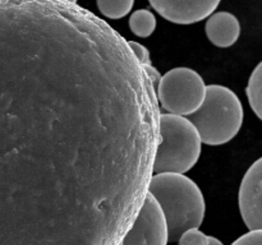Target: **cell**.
Instances as JSON below:
<instances>
[{
  "mask_svg": "<svg viewBox=\"0 0 262 245\" xmlns=\"http://www.w3.org/2000/svg\"><path fill=\"white\" fill-rule=\"evenodd\" d=\"M206 36L212 45L217 47H230L241 36V23L229 12H216L207 17L205 26Z\"/></svg>",
  "mask_w": 262,
  "mask_h": 245,
  "instance_id": "cell-8",
  "label": "cell"
},
{
  "mask_svg": "<svg viewBox=\"0 0 262 245\" xmlns=\"http://www.w3.org/2000/svg\"><path fill=\"white\" fill-rule=\"evenodd\" d=\"M209 245H224L219 239L214 236H209Z\"/></svg>",
  "mask_w": 262,
  "mask_h": 245,
  "instance_id": "cell-16",
  "label": "cell"
},
{
  "mask_svg": "<svg viewBox=\"0 0 262 245\" xmlns=\"http://www.w3.org/2000/svg\"><path fill=\"white\" fill-rule=\"evenodd\" d=\"M242 102L230 88L220 84L206 86L201 106L188 116L196 127L202 143L222 145L239 133L243 124Z\"/></svg>",
  "mask_w": 262,
  "mask_h": 245,
  "instance_id": "cell-2",
  "label": "cell"
},
{
  "mask_svg": "<svg viewBox=\"0 0 262 245\" xmlns=\"http://www.w3.org/2000/svg\"><path fill=\"white\" fill-rule=\"evenodd\" d=\"M206 84L196 70L186 66L173 68L161 76L156 99L168 114L189 116L204 102Z\"/></svg>",
  "mask_w": 262,
  "mask_h": 245,
  "instance_id": "cell-4",
  "label": "cell"
},
{
  "mask_svg": "<svg viewBox=\"0 0 262 245\" xmlns=\"http://www.w3.org/2000/svg\"><path fill=\"white\" fill-rule=\"evenodd\" d=\"M241 216L250 230H262V157L246 171L238 193Z\"/></svg>",
  "mask_w": 262,
  "mask_h": 245,
  "instance_id": "cell-6",
  "label": "cell"
},
{
  "mask_svg": "<svg viewBox=\"0 0 262 245\" xmlns=\"http://www.w3.org/2000/svg\"><path fill=\"white\" fill-rule=\"evenodd\" d=\"M178 245H209V236L199 229H189L181 235Z\"/></svg>",
  "mask_w": 262,
  "mask_h": 245,
  "instance_id": "cell-12",
  "label": "cell"
},
{
  "mask_svg": "<svg viewBox=\"0 0 262 245\" xmlns=\"http://www.w3.org/2000/svg\"><path fill=\"white\" fill-rule=\"evenodd\" d=\"M148 194L160 207L168 229L169 242H176L184 231L199 229L206 212L204 194L184 174H152Z\"/></svg>",
  "mask_w": 262,
  "mask_h": 245,
  "instance_id": "cell-1",
  "label": "cell"
},
{
  "mask_svg": "<svg viewBox=\"0 0 262 245\" xmlns=\"http://www.w3.org/2000/svg\"><path fill=\"white\" fill-rule=\"evenodd\" d=\"M168 229L158 202L147 193L120 245H168Z\"/></svg>",
  "mask_w": 262,
  "mask_h": 245,
  "instance_id": "cell-5",
  "label": "cell"
},
{
  "mask_svg": "<svg viewBox=\"0 0 262 245\" xmlns=\"http://www.w3.org/2000/svg\"><path fill=\"white\" fill-rule=\"evenodd\" d=\"M128 45H129L133 55L136 56V59H137L138 63H140L141 65H145V64H151L150 51H148L145 46L141 45L140 42H136V41H128Z\"/></svg>",
  "mask_w": 262,
  "mask_h": 245,
  "instance_id": "cell-13",
  "label": "cell"
},
{
  "mask_svg": "<svg viewBox=\"0 0 262 245\" xmlns=\"http://www.w3.org/2000/svg\"><path fill=\"white\" fill-rule=\"evenodd\" d=\"M232 245H262V230H250L238 237Z\"/></svg>",
  "mask_w": 262,
  "mask_h": 245,
  "instance_id": "cell-14",
  "label": "cell"
},
{
  "mask_svg": "<svg viewBox=\"0 0 262 245\" xmlns=\"http://www.w3.org/2000/svg\"><path fill=\"white\" fill-rule=\"evenodd\" d=\"M129 28L138 37H150L156 28L155 15L147 9L136 10L129 17Z\"/></svg>",
  "mask_w": 262,
  "mask_h": 245,
  "instance_id": "cell-10",
  "label": "cell"
},
{
  "mask_svg": "<svg viewBox=\"0 0 262 245\" xmlns=\"http://www.w3.org/2000/svg\"><path fill=\"white\" fill-rule=\"evenodd\" d=\"M246 92L251 109L253 110L256 116L262 120V61L256 65L251 73Z\"/></svg>",
  "mask_w": 262,
  "mask_h": 245,
  "instance_id": "cell-9",
  "label": "cell"
},
{
  "mask_svg": "<svg viewBox=\"0 0 262 245\" xmlns=\"http://www.w3.org/2000/svg\"><path fill=\"white\" fill-rule=\"evenodd\" d=\"M222 0H148L151 7L176 24H192L206 19L219 7Z\"/></svg>",
  "mask_w": 262,
  "mask_h": 245,
  "instance_id": "cell-7",
  "label": "cell"
},
{
  "mask_svg": "<svg viewBox=\"0 0 262 245\" xmlns=\"http://www.w3.org/2000/svg\"><path fill=\"white\" fill-rule=\"evenodd\" d=\"M68 3H73V4H77V0H66Z\"/></svg>",
  "mask_w": 262,
  "mask_h": 245,
  "instance_id": "cell-17",
  "label": "cell"
},
{
  "mask_svg": "<svg viewBox=\"0 0 262 245\" xmlns=\"http://www.w3.org/2000/svg\"><path fill=\"white\" fill-rule=\"evenodd\" d=\"M100 13L109 19H120L132 10L135 0H96Z\"/></svg>",
  "mask_w": 262,
  "mask_h": 245,
  "instance_id": "cell-11",
  "label": "cell"
},
{
  "mask_svg": "<svg viewBox=\"0 0 262 245\" xmlns=\"http://www.w3.org/2000/svg\"><path fill=\"white\" fill-rule=\"evenodd\" d=\"M143 69H145L146 74H147V77L150 78L151 83H152V86L155 87V91H156V87H158L159 82H160L161 79V74L160 71L158 70V69L154 68L151 64H145V65H142Z\"/></svg>",
  "mask_w": 262,
  "mask_h": 245,
  "instance_id": "cell-15",
  "label": "cell"
},
{
  "mask_svg": "<svg viewBox=\"0 0 262 245\" xmlns=\"http://www.w3.org/2000/svg\"><path fill=\"white\" fill-rule=\"evenodd\" d=\"M202 140L187 116L160 114L152 173L186 174L199 161Z\"/></svg>",
  "mask_w": 262,
  "mask_h": 245,
  "instance_id": "cell-3",
  "label": "cell"
}]
</instances>
